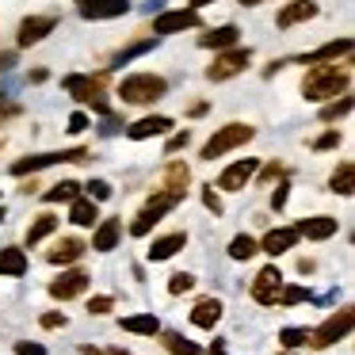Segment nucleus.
<instances>
[{
    "label": "nucleus",
    "instance_id": "nucleus-1",
    "mask_svg": "<svg viewBox=\"0 0 355 355\" xmlns=\"http://www.w3.org/2000/svg\"><path fill=\"white\" fill-rule=\"evenodd\" d=\"M352 85V77H347V69H336V65H309L306 80H302V96L313 103L321 100H336V92H344V88Z\"/></svg>",
    "mask_w": 355,
    "mask_h": 355
},
{
    "label": "nucleus",
    "instance_id": "nucleus-2",
    "mask_svg": "<svg viewBox=\"0 0 355 355\" xmlns=\"http://www.w3.org/2000/svg\"><path fill=\"white\" fill-rule=\"evenodd\" d=\"M164 92H168V80L157 77V73H130V77L119 85V100H123V103H134V107L161 100Z\"/></svg>",
    "mask_w": 355,
    "mask_h": 355
},
{
    "label": "nucleus",
    "instance_id": "nucleus-3",
    "mask_svg": "<svg viewBox=\"0 0 355 355\" xmlns=\"http://www.w3.org/2000/svg\"><path fill=\"white\" fill-rule=\"evenodd\" d=\"M103 80H107L103 73H96V77H92V73H73V77H65V80H62V88H65V92H69L77 103H88L92 111L107 115L111 103L103 100Z\"/></svg>",
    "mask_w": 355,
    "mask_h": 355
},
{
    "label": "nucleus",
    "instance_id": "nucleus-4",
    "mask_svg": "<svg viewBox=\"0 0 355 355\" xmlns=\"http://www.w3.org/2000/svg\"><path fill=\"white\" fill-rule=\"evenodd\" d=\"M252 138H256V130L248 123H230V126H222V130L210 134V141L199 149V157L202 161H218V157H225L230 149L245 146V141H252Z\"/></svg>",
    "mask_w": 355,
    "mask_h": 355
},
{
    "label": "nucleus",
    "instance_id": "nucleus-5",
    "mask_svg": "<svg viewBox=\"0 0 355 355\" xmlns=\"http://www.w3.org/2000/svg\"><path fill=\"white\" fill-rule=\"evenodd\" d=\"M352 324H355V309L352 306L336 309V313H329L313 332H309V347H332V344H340V340L352 332Z\"/></svg>",
    "mask_w": 355,
    "mask_h": 355
},
{
    "label": "nucleus",
    "instance_id": "nucleus-6",
    "mask_svg": "<svg viewBox=\"0 0 355 355\" xmlns=\"http://www.w3.org/2000/svg\"><path fill=\"white\" fill-rule=\"evenodd\" d=\"M180 199H184V195H180V191H157L153 199H149L146 207L138 210V218H134V222H130V233H134V237H146V233L153 230V225L161 222V218L168 214L172 207H180Z\"/></svg>",
    "mask_w": 355,
    "mask_h": 355
},
{
    "label": "nucleus",
    "instance_id": "nucleus-7",
    "mask_svg": "<svg viewBox=\"0 0 355 355\" xmlns=\"http://www.w3.org/2000/svg\"><path fill=\"white\" fill-rule=\"evenodd\" d=\"M58 161H69V164H77V161H88V149H62V153H35V157H24V161H16L12 164V176H27V172H42V168H50V164H58Z\"/></svg>",
    "mask_w": 355,
    "mask_h": 355
},
{
    "label": "nucleus",
    "instance_id": "nucleus-8",
    "mask_svg": "<svg viewBox=\"0 0 355 355\" xmlns=\"http://www.w3.org/2000/svg\"><path fill=\"white\" fill-rule=\"evenodd\" d=\"M248 62H252V54H248V50L230 46L222 58H214V65L207 69V80H230V77H237L241 69H248Z\"/></svg>",
    "mask_w": 355,
    "mask_h": 355
},
{
    "label": "nucleus",
    "instance_id": "nucleus-9",
    "mask_svg": "<svg viewBox=\"0 0 355 355\" xmlns=\"http://www.w3.org/2000/svg\"><path fill=\"white\" fill-rule=\"evenodd\" d=\"M260 172V161L256 157H245V161H233L230 168L218 176V191H245V184Z\"/></svg>",
    "mask_w": 355,
    "mask_h": 355
},
{
    "label": "nucleus",
    "instance_id": "nucleus-10",
    "mask_svg": "<svg viewBox=\"0 0 355 355\" xmlns=\"http://www.w3.org/2000/svg\"><path fill=\"white\" fill-rule=\"evenodd\" d=\"M54 27H58V16H27L24 24H19V35H16V42L19 46H39L46 35H54Z\"/></svg>",
    "mask_w": 355,
    "mask_h": 355
},
{
    "label": "nucleus",
    "instance_id": "nucleus-11",
    "mask_svg": "<svg viewBox=\"0 0 355 355\" xmlns=\"http://www.w3.org/2000/svg\"><path fill=\"white\" fill-rule=\"evenodd\" d=\"M279 286H283V271H279L275 263H268V268L252 279V302H260V306H275Z\"/></svg>",
    "mask_w": 355,
    "mask_h": 355
},
{
    "label": "nucleus",
    "instance_id": "nucleus-12",
    "mask_svg": "<svg viewBox=\"0 0 355 355\" xmlns=\"http://www.w3.org/2000/svg\"><path fill=\"white\" fill-rule=\"evenodd\" d=\"M77 12L85 19H119L130 12V0H77Z\"/></svg>",
    "mask_w": 355,
    "mask_h": 355
},
{
    "label": "nucleus",
    "instance_id": "nucleus-13",
    "mask_svg": "<svg viewBox=\"0 0 355 355\" xmlns=\"http://www.w3.org/2000/svg\"><path fill=\"white\" fill-rule=\"evenodd\" d=\"M187 27H199V12H161V16L153 19V31L161 35H176V31H187Z\"/></svg>",
    "mask_w": 355,
    "mask_h": 355
},
{
    "label": "nucleus",
    "instance_id": "nucleus-14",
    "mask_svg": "<svg viewBox=\"0 0 355 355\" xmlns=\"http://www.w3.org/2000/svg\"><path fill=\"white\" fill-rule=\"evenodd\" d=\"M294 230H298V237H306V241H329V237H336L340 222L329 218V214H317V218H302Z\"/></svg>",
    "mask_w": 355,
    "mask_h": 355
},
{
    "label": "nucleus",
    "instance_id": "nucleus-15",
    "mask_svg": "<svg viewBox=\"0 0 355 355\" xmlns=\"http://www.w3.org/2000/svg\"><path fill=\"white\" fill-rule=\"evenodd\" d=\"M85 286H88L85 271H65L62 279H54V283H50V298L69 302V298H77V294H85Z\"/></svg>",
    "mask_w": 355,
    "mask_h": 355
},
{
    "label": "nucleus",
    "instance_id": "nucleus-16",
    "mask_svg": "<svg viewBox=\"0 0 355 355\" xmlns=\"http://www.w3.org/2000/svg\"><path fill=\"white\" fill-rule=\"evenodd\" d=\"M172 130V119L168 115H149V119H138V123L126 126V138L130 141H146V138H157V134Z\"/></svg>",
    "mask_w": 355,
    "mask_h": 355
},
{
    "label": "nucleus",
    "instance_id": "nucleus-17",
    "mask_svg": "<svg viewBox=\"0 0 355 355\" xmlns=\"http://www.w3.org/2000/svg\"><path fill=\"white\" fill-rule=\"evenodd\" d=\"M256 245H260L263 252H271V256L291 252V248L298 245V230H294V225H283V230H268V233H263V241H256Z\"/></svg>",
    "mask_w": 355,
    "mask_h": 355
},
{
    "label": "nucleus",
    "instance_id": "nucleus-18",
    "mask_svg": "<svg viewBox=\"0 0 355 355\" xmlns=\"http://www.w3.org/2000/svg\"><path fill=\"white\" fill-rule=\"evenodd\" d=\"M352 54V39H336V42H324V46L302 54V65H324V62H336V58Z\"/></svg>",
    "mask_w": 355,
    "mask_h": 355
},
{
    "label": "nucleus",
    "instance_id": "nucleus-19",
    "mask_svg": "<svg viewBox=\"0 0 355 355\" xmlns=\"http://www.w3.org/2000/svg\"><path fill=\"white\" fill-rule=\"evenodd\" d=\"M184 245H187V233H164V237H157L153 245H149V260L153 263H161V260H172L176 252H184Z\"/></svg>",
    "mask_w": 355,
    "mask_h": 355
},
{
    "label": "nucleus",
    "instance_id": "nucleus-20",
    "mask_svg": "<svg viewBox=\"0 0 355 355\" xmlns=\"http://www.w3.org/2000/svg\"><path fill=\"white\" fill-rule=\"evenodd\" d=\"M123 237V222L119 218H107V222H96V233H92V248L96 252H111Z\"/></svg>",
    "mask_w": 355,
    "mask_h": 355
},
{
    "label": "nucleus",
    "instance_id": "nucleus-21",
    "mask_svg": "<svg viewBox=\"0 0 355 355\" xmlns=\"http://www.w3.org/2000/svg\"><path fill=\"white\" fill-rule=\"evenodd\" d=\"M80 256H85V241L77 237H62L54 245V252H46V260L54 263V268H65V263H77Z\"/></svg>",
    "mask_w": 355,
    "mask_h": 355
},
{
    "label": "nucleus",
    "instance_id": "nucleus-22",
    "mask_svg": "<svg viewBox=\"0 0 355 355\" xmlns=\"http://www.w3.org/2000/svg\"><path fill=\"white\" fill-rule=\"evenodd\" d=\"M313 16H317V4H313V0H294V4H286V8L275 16V24H279V27H294V24H306V19H313Z\"/></svg>",
    "mask_w": 355,
    "mask_h": 355
},
{
    "label": "nucleus",
    "instance_id": "nucleus-23",
    "mask_svg": "<svg viewBox=\"0 0 355 355\" xmlns=\"http://www.w3.org/2000/svg\"><path fill=\"white\" fill-rule=\"evenodd\" d=\"M237 39H241V31L233 24H225V27H214V31L202 35L199 46L202 50H230V46H237Z\"/></svg>",
    "mask_w": 355,
    "mask_h": 355
},
{
    "label": "nucleus",
    "instance_id": "nucleus-24",
    "mask_svg": "<svg viewBox=\"0 0 355 355\" xmlns=\"http://www.w3.org/2000/svg\"><path fill=\"white\" fill-rule=\"evenodd\" d=\"M218 321H222V302H218V298H202V302H195V309H191V324H199V329H214Z\"/></svg>",
    "mask_w": 355,
    "mask_h": 355
},
{
    "label": "nucleus",
    "instance_id": "nucleus-25",
    "mask_svg": "<svg viewBox=\"0 0 355 355\" xmlns=\"http://www.w3.org/2000/svg\"><path fill=\"white\" fill-rule=\"evenodd\" d=\"M69 222L73 225H96L100 222V202H92V199H73L69 202Z\"/></svg>",
    "mask_w": 355,
    "mask_h": 355
},
{
    "label": "nucleus",
    "instance_id": "nucleus-26",
    "mask_svg": "<svg viewBox=\"0 0 355 355\" xmlns=\"http://www.w3.org/2000/svg\"><path fill=\"white\" fill-rule=\"evenodd\" d=\"M123 332H134V336H157V332H161V321H157V313H134V317H123Z\"/></svg>",
    "mask_w": 355,
    "mask_h": 355
},
{
    "label": "nucleus",
    "instance_id": "nucleus-27",
    "mask_svg": "<svg viewBox=\"0 0 355 355\" xmlns=\"http://www.w3.org/2000/svg\"><path fill=\"white\" fill-rule=\"evenodd\" d=\"M329 187H332V195H352L355 191V164L352 161H340L336 172L329 176Z\"/></svg>",
    "mask_w": 355,
    "mask_h": 355
},
{
    "label": "nucleus",
    "instance_id": "nucleus-28",
    "mask_svg": "<svg viewBox=\"0 0 355 355\" xmlns=\"http://www.w3.org/2000/svg\"><path fill=\"white\" fill-rule=\"evenodd\" d=\"M187 184H191V168H187L184 161H172L168 168H164V187H161V191H180V195H184Z\"/></svg>",
    "mask_w": 355,
    "mask_h": 355
},
{
    "label": "nucleus",
    "instance_id": "nucleus-29",
    "mask_svg": "<svg viewBox=\"0 0 355 355\" xmlns=\"http://www.w3.org/2000/svg\"><path fill=\"white\" fill-rule=\"evenodd\" d=\"M0 275H27V256L19 252V248H0Z\"/></svg>",
    "mask_w": 355,
    "mask_h": 355
},
{
    "label": "nucleus",
    "instance_id": "nucleus-30",
    "mask_svg": "<svg viewBox=\"0 0 355 355\" xmlns=\"http://www.w3.org/2000/svg\"><path fill=\"white\" fill-rule=\"evenodd\" d=\"M157 42H161V39H141V42H134V46H123V50H119L115 58H111V65H115V69H123V65H130L134 58L149 54V50H153Z\"/></svg>",
    "mask_w": 355,
    "mask_h": 355
},
{
    "label": "nucleus",
    "instance_id": "nucleus-31",
    "mask_svg": "<svg viewBox=\"0 0 355 355\" xmlns=\"http://www.w3.org/2000/svg\"><path fill=\"white\" fill-rule=\"evenodd\" d=\"M54 230H58V218H54V214H39V218L31 222V230H27V245H39V241H46Z\"/></svg>",
    "mask_w": 355,
    "mask_h": 355
},
{
    "label": "nucleus",
    "instance_id": "nucleus-32",
    "mask_svg": "<svg viewBox=\"0 0 355 355\" xmlns=\"http://www.w3.org/2000/svg\"><path fill=\"white\" fill-rule=\"evenodd\" d=\"M164 347H168L172 355H202V347L191 344L187 336H180V332H164Z\"/></svg>",
    "mask_w": 355,
    "mask_h": 355
},
{
    "label": "nucleus",
    "instance_id": "nucleus-33",
    "mask_svg": "<svg viewBox=\"0 0 355 355\" xmlns=\"http://www.w3.org/2000/svg\"><path fill=\"white\" fill-rule=\"evenodd\" d=\"M77 195H80V187L73 184V180H62V184H54L42 199H46V202H73Z\"/></svg>",
    "mask_w": 355,
    "mask_h": 355
},
{
    "label": "nucleus",
    "instance_id": "nucleus-34",
    "mask_svg": "<svg viewBox=\"0 0 355 355\" xmlns=\"http://www.w3.org/2000/svg\"><path fill=\"white\" fill-rule=\"evenodd\" d=\"M256 252H260V245H256L252 237H245V233L230 241V256H233V260H252Z\"/></svg>",
    "mask_w": 355,
    "mask_h": 355
},
{
    "label": "nucleus",
    "instance_id": "nucleus-35",
    "mask_svg": "<svg viewBox=\"0 0 355 355\" xmlns=\"http://www.w3.org/2000/svg\"><path fill=\"white\" fill-rule=\"evenodd\" d=\"M306 298H309V291H306V286H298V283H294V286H279V294H275L279 306H298V302H306Z\"/></svg>",
    "mask_w": 355,
    "mask_h": 355
},
{
    "label": "nucleus",
    "instance_id": "nucleus-36",
    "mask_svg": "<svg viewBox=\"0 0 355 355\" xmlns=\"http://www.w3.org/2000/svg\"><path fill=\"white\" fill-rule=\"evenodd\" d=\"M279 344H286L291 352H298V347L309 344V329H283L279 332Z\"/></svg>",
    "mask_w": 355,
    "mask_h": 355
},
{
    "label": "nucleus",
    "instance_id": "nucleus-37",
    "mask_svg": "<svg viewBox=\"0 0 355 355\" xmlns=\"http://www.w3.org/2000/svg\"><path fill=\"white\" fill-rule=\"evenodd\" d=\"M195 286V275L191 271H176V275L168 279V294H187Z\"/></svg>",
    "mask_w": 355,
    "mask_h": 355
},
{
    "label": "nucleus",
    "instance_id": "nucleus-38",
    "mask_svg": "<svg viewBox=\"0 0 355 355\" xmlns=\"http://www.w3.org/2000/svg\"><path fill=\"white\" fill-rule=\"evenodd\" d=\"M111 195H115V191H111L107 180H92V184H88V199H92V202H107Z\"/></svg>",
    "mask_w": 355,
    "mask_h": 355
},
{
    "label": "nucleus",
    "instance_id": "nucleus-39",
    "mask_svg": "<svg viewBox=\"0 0 355 355\" xmlns=\"http://www.w3.org/2000/svg\"><path fill=\"white\" fill-rule=\"evenodd\" d=\"M119 130H126L123 119H119L115 111H107V115H103V123H100V134H103V138H115Z\"/></svg>",
    "mask_w": 355,
    "mask_h": 355
},
{
    "label": "nucleus",
    "instance_id": "nucleus-40",
    "mask_svg": "<svg viewBox=\"0 0 355 355\" xmlns=\"http://www.w3.org/2000/svg\"><path fill=\"white\" fill-rule=\"evenodd\" d=\"M347 111H352V100H340V103H329V107H321V119H324V123H332V119H344Z\"/></svg>",
    "mask_w": 355,
    "mask_h": 355
},
{
    "label": "nucleus",
    "instance_id": "nucleus-41",
    "mask_svg": "<svg viewBox=\"0 0 355 355\" xmlns=\"http://www.w3.org/2000/svg\"><path fill=\"white\" fill-rule=\"evenodd\" d=\"M340 146V130H324L321 138H313V149L317 153H324V149H336Z\"/></svg>",
    "mask_w": 355,
    "mask_h": 355
},
{
    "label": "nucleus",
    "instance_id": "nucleus-42",
    "mask_svg": "<svg viewBox=\"0 0 355 355\" xmlns=\"http://www.w3.org/2000/svg\"><path fill=\"white\" fill-rule=\"evenodd\" d=\"M111 309H115V298H107V294L88 302V313H111Z\"/></svg>",
    "mask_w": 355,
    "mask_h": 355
},
{
    "label": "nucleus",
    "instance_id": "nucleus-43",
    "mask_svg": "<svg viewBox=\"0 0 355 355\" xmlns=\"http://www.w3.org/2000/svg\"><path fill=\"white\" fill-rule=\"evenodd\" d=\"M187 146H191V130L172 134V138H168V153H180V149H187Z\"/></svg>",
    "mask_w": 355,
    "mask_h": 355
},
{
    "label": "nucleus",
    "instance_id": "nucleus-44",
    "mask_svg": "<svg viewBox=\"0 0 355 355\" xmlns=\"http://www.w3.org/2000/svg\"><path fill=\"white\" fill-rule=\"evenodd\" d=\"M88 126H92V123H88L85 111H73V115H69V130H73V134H85Z\"/></svg>",
    "mask_w": 355,
    "mask_h": 355
},
{
    "label": "nucleus",
    "instance_id": "nucleus-45",
    "mask_svg": "<svg viewBox=\"0 0 355 355\" xmlns=\"http://www.w3.org/2000/svg\"><path fill=\"white\" fill-rule=\"evenodd\" d=\"M80 355H126V347H92V344H80Z\"/></svg>",
    "mask_w": 355,
    "mask_h": 355
},
{
    "label": "nucleus",
    "instance_id": "nucleus-46",
    "mask_svg": "<svg viewBox=\"0 0 355 355\" xmlns=\"http://www.w3.org/2000/svg\"><path fill=\"white\" fill-rule=\"evenodd\" d=\"M16 355H46V347H42V344H31V340H19V344H16Z\"/></svg>",
    "mask_w": 355,
    "mask_h": 355
},
{
    "label": "nucleus",
    "instance_id": "nucleus-47",
    "mask_svg": "<svg viewBox=\"0 0 355 355\" xmlns=\"http://www.w3.org/2000/svg\"><path fill=\"white\" fill-rule=\"evenodd\" d=\"M286 191H291L286 184H279L275 191H271V210H283V207H286Z\"/></svg>",
    "mask_w": 355,
    "mask_h": 355
},
{
    "label": "nucleus",
    "instance_id": "nucleus-48",
    "mask_svg": "<svg viewBox=\"0 0 355 355\" xmlns=\"http://www.w3.org/2000/svg\"><path fill=\"white\" fill-rule=\"evenodd\" d=\"M202 202H207V210H214V214H222V199L214 195V187H207V195H202Z\"/></svg>",
    "mask_w": 355,
    "mask_h": 355
},
{
    "label": "nucleus",
    "instance_id": "nucleus-49",
    "mask_svg": "<svg viewBox=\"0 0 355 355\" xmlns=\"http://www.w3.org/2000/svg\"><path fill=\"white\" fill-rule=\"evenodd\" d=\"M42 329H65V313H46L42 317Z\"/></svg>",
    "mask_w": 355,
    "mask_h": 355
},
{
    "label": "nucleus",
    "instance_id": "nucleus-50",
    "mask_svg": "<svg viewBox=\"0 0 355 355\" xmlns=\"http://www.w3.org/2000/svg\"><path fill=\"white\" fill-rule=\"evenodd\" d=\"M279 176H283V168H279V164H268V168L260 172V180H263V184H271V180H279Z\"/></svg>",
    "mask_w": 355,
    "mask_h": 355
},
{
    "label": "nucleus",
    "instance_id": "nucleus-51",
    "mask_svg": "<svg viewBox=\"0 0 355 355\" xmlns=\"http://www.w3.org/2000/svg\"><path fill=\"white\" fill-rule=\"evenodd\" d=\"M12 65H16V54H0V73L12 69Z\"/></svg>",
    "mask_w": 355,
    "mask_h": 355
},
{
    "label": "nucleus",
    "instance_id": "nucleus-52",
    "mask_svg": "<svg viewBox=\"0 0 355 355\" xmlns=\"http://www.w3.org/2000/svg\"><path fill=\"white\" fill-rule=\"evenodd\" d=\"M207 4H214V0H187V8H191V12H199V8H207Z\"/></svg>",
    "mask_w": 355,
    "mask_h": 355
},
{
    "label": "nucleus",
    "instance_id": "nucleus-53",
    "mask_svg": "<svg viewBox=\"0 0 355 355\" xmlns=\"http://www.w3.org/2000/svg\"><path fill=\"white\" fill-rule=\"evenodd\" d=\"M222 344H225V340H214V347H210L207 355H225V347H222Z\"/></svg>",
    "mask_w": 355,
    "mask_h": 355
},
{
    "label": "nucleus",
    "instance_id": "nucleus-54",
    "mask_svg": "<svg viewBox=\"0 0 355 355\" xmlns=\"http://www.w3.org/2000/svg\"><path fill=\"white\" fill-rule=\"evenodd\" d=\"M256 4H263V0H241V8H256Z\"/></svg>",
    "mask_w": 355,
    "mask_h": 355
},
{
    "label": "nucleus",
    "instance_id": "nucleus-55",
    "mask_svg": "<svg viewBox=\"0 0 355 355\" xmlns=\"http://www.w3.org/2000/svg\"><path fill=\"white\" fill-rule=\"evenodd\" d=\"M161 4H164V0H146V8H149V12H153V8H161Z\"/></svg>",
    "mask_w": 355,
    "mask_h": 355
},
{
    "label": "nucleus",
    "instance_id": "nucleus-56",
    "mask_svg": "<svg viewBox=\"0 0 355 355\" xmlns=\"http://www.w3.org/2000/svg\"><path fill=\"white\" fill-rule=\"evenodd\" d=\"M0 222H4V207H0Z\"/></svg>",
    "mask_w": 355,
    "mask_h": 355
},
{
    "label": "nucleus",
    "instance_id": "nucleus-57",
    "mask_svg": "<svg viewBox=\"0 0 355 355\" xmlns=\"http://www.w3.org/2000/svg\"><path fill=\"white\" fill-rule=\"evenodd\" d=\"M0 100H4V88H0Z\"/></svg>",
    "mask_w": 355,
    "mask_h": 355
}]
</instances>
